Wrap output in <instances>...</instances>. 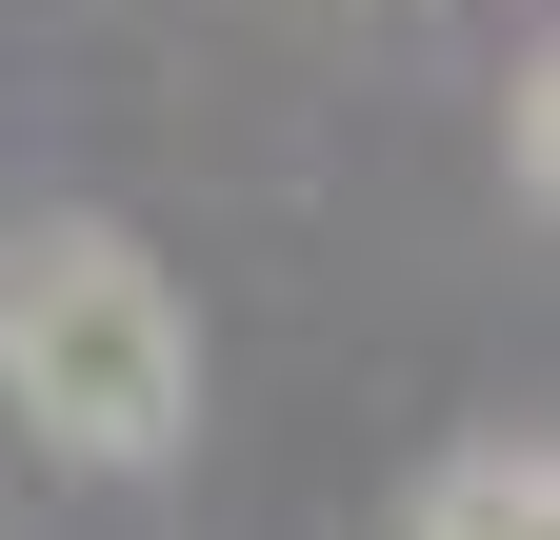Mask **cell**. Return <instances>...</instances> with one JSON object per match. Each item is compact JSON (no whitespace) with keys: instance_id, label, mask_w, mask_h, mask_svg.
I'll use <instances>...</instances> for the list:
<instances>
[{"instance_id":"obj_1","label":"cell","mask_w":560,"mask_h":540,"mask_svg":"<svg viewBox=\"0 0 560 540\" xmlns=\"http://www.w3.org/2000/svg\"><path fill=\"white\" fill-rule=\"evenodd\" d=\"M0 400L40 421V460H101V481L180 460V421H200L180 281H161L120 221H40V240H0Z\"/></svg>"},{"instance_id":"obj_2","label":"cell","mask_w":560,"mask_h":540,"mask_svg":"<svg viewBox=\"0 0 560 540\" xmlns=\"http://www.w3.org/2000/svg\"><path fill=\"white\" fill-rule=\"evenodd\" d=\"M420 540H560V481H540V441H460L441 481H420Z\"/></svg>"}]
</instances>
